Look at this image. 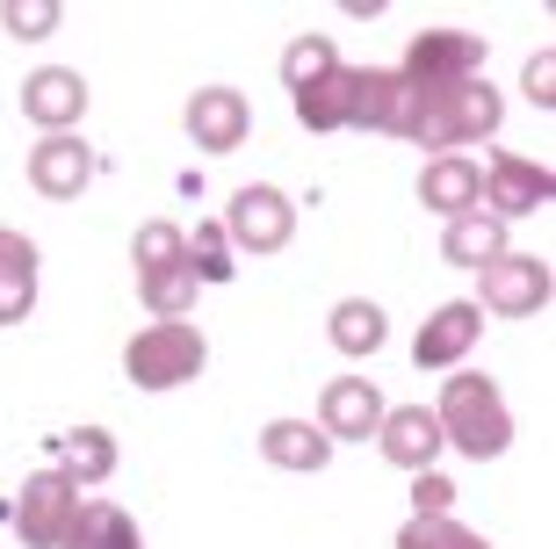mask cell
<instances>
[{
  "label": "cell",
  "instance_id": "obj_1",
  "mask_svg": "<svg viewBox=\"0 0 556 549\" xmlns=\"http://www.w3.org/2000/svg\"><path fill=\"white\" fill-rule=\"evenodd\" d=\"M498 123H506V102H498V87L477 73V80H455V87H405V95H397L391 138H413L419 152H463V145L492 138Z\"/></svg>",
  "mask_w": 556,
  "mask_h": 549
},
{
  "label": "cell",
  "instance_id": "obj_2",
  "mask_svg": "<svg viewBox=\"0 0 556 549\" xmlns=\"http://www.w3.org/2000/svg\"><path fill=\"white\" fill-rule=\"evenodd\" d=\"M433 420H441V448H463L470 463H492V456L514 448V412H506L498 384L477 376V369H455L448 384H441Z\"/></svg>",
  "mask_w": 556,
  "mask_h": 549
},
{
  "label": "cell",
  "instance_id": "obj_3",
  "mask_svg": "<svg viewBox=\"0 0 556 549\" xmlns=\"http://www.w3.org/2000/svg\"><path fill=\"white\" fill-rule=\"evenodd\" d=\"M203 362H210V340L188 319H160V326H144L124 347V376L138 390H181L203 376Z\"/></svg>",
  "mask_w": 556,
  "mask_h": 549
},
{
  "label": "cell",
  "instance_id": "obj_4",
  "mask_svg": "<svg viewBox=\"0 0 556 549\" xmlns=\"http://www.w3.org/2000/svg\"><path fill=\"white\" fill-rule=\"evenodd\" d=\"M217 224H225V239L239 246V253H282V246L296 239V203H289L275 182H253V188L231 196V210Z\"/></svg>",
  "mask_w": 556,
  "mask_h": 549
},
{
  "label": "cell",
  "instance_id": "obj_5",
  "mask_svg": "<svg viewBox=\"0 0 556 549\" xmlns=\"http://www.w3.org/2000/svg\"><path fill=\"white\" fill-rule=\"evenodd\" d=\"M477 73H484V37H470V29H419L405 43V65H397L405 87H455Z\"/></svg>",
  "mask_w": 556,
  "mask_h": 549
},
{
  "label": "cell",
  "instance_id": "obj_6",
  "mask_svg": "<svg viewBox=\"0 0 556 549\" xmlns=\"http://www.w3.org/2000/svg\"><path fill=\"white\" fill-rule=\"evenodd\" d=\"M556 196V174L542 160H520V152H498L492 166H484V196H477V210L498 224H514V217H535V210H549Z\"/></svg>",
  "mask_w": 556,
  "mask_h": 549
},
{
  "label": "cell",
  "instance_id": "obj_7",
  "mask_svg": "<svg viewBox=\"0 0 556 549\" xmlns=\"http://www.w3.org/2000/svg\"><path fill=\"white\" fill-rule=\"evenodd\" d=\"M73 513H80V485H73V477H59V470L22 477V491H15V535L29 549H59V535L73 528Z\"/></svg>",
  "mask_w": 556,
  "mask_h": 549
},
{
  "label": "cell",
  "instance_id": "obj_8",
  "mask_svg": "<svg viewBox=\"0 0 556 549\" xmlns=\"http://www.w3.org/2000/svg\"><path fill=\"white\" fill-rule=\"evenodd\" d=\"M484 304L477 311H498V319H535V311H549V261H535V253H498L484 275Z\"/></svg>",
  "mask_w": 556,
  "mask_h": 549
},
{
  "label": "cell",
  "instance_id": "obj_9",
  "mask_svg": "<svg viewBox=\"0 0 556 549\" xmlns=\"http://www.w3.org/2000/svg\"><path fill=\"white\" fill-rule=\"evenodd\" d=\"M22 116L37 123L43 138L80 130V116H87V80L73 73V65H37V73L22 80Z\"/></svg>",
  "mask_w": 556,
  "mask_h": 549
},
{
  "label": "cell",
  "instance_id": "obj_10",
  "mask_svg": "<svg viewBox=\"0 0 556 549\" xmlns=\"http://www.w3.org/2000/svg\"><path fill=\"white\" fill-rule=\"evenodd\" d=\"M94 145L80 138V130H59V138H43L37 152H29V188H37L43 203H73L87 182H94Z\"/></svg>",
  "mask_w": 556,
  "mask_h": 549
},
{
  "label": "cell",
  "instance_id": "obj_11",
  "mask_svg": "<svg viewBox=\"0 0 556 549\" xmlns=\"http://www.w3.org/2000/svg\"><path fill=\"white\" fill-rule=\"evenodd\" d=\"M318 427H326V441H376V427H383V390L362 384V376H332L326 390H318Z\"/></svg>",
  "mask_w": 556,
  "mask_h": 549
},
{
  "label": "cell",
  "instance_id": "obj_12",
  "mask_svg": "<svg viewBox=\"0 0 556 549\" xmlns=\"http://www.w3.org/2000/svg\"><path fill=\"white\" fill-rule=\"evenodd\" d=\"M188 138L203 145V152H239L253 130V109L239 87H203V95H188Z\"/></svg>",
  "mask_w": 556,
  "mask_h": 549
},
{
  "label": "cell",
  "instance_id": "obj_13",
  "mask_svg": "<svg viewBox=\"0 0 556 549\" xmlns=\"http://www.w3.org/2000/svg\"><path fill=\"white\" fill-rule=\"evenodd\" d=\"M376 448H383L397 470H413V477L433 470V456H441V420H433V405H383Z\"/></svg>",
  "mask_w": 556,
  "mask_h": 549
},
{
  "label": "cell",
  "instance_id": "obj_14",
  "mask_svg": "<svg viewBox=\"0 0 556 549\" xmlns=\"http://www.w3.org/2000/svg\"><path fill=\"white\" fill-rule=\"evenodd\" d=\"M477 333H484V311H477V304H441L427 326H419L413 362H419V369H455V362L477 347Z\"/></svg>",
  "mask_w": 556,
  "mask_h": 549
},
{
  "label": "cell",
  "instance_id": "obj_15",
  "mask_svg": "<svg viewBox=\"0 0 556 549\" xmlns=\"http://www.w3.org/2000/svg\"><path fill=\"white\" fill-rule=\"evenodd\" d=\"M477 196H484V174H477L470 152H433V160L419 166V203L441 210V217H463V210H477Z\"/></svg>",
  "mask_w": 556,
  "mask_h": 549
},
{
  "label": "cell",
  "instance_id": "obj_16",
  "mask_svg": "<svg viewBox=\"0 0 556 549\" xmlns=\"http://www.w3.org/2000/svg\"><path fill=\"white\" fill-rule=\"evenodd\" d=\"M261 456H268L275 470H326L332 463V441H326V427L318 420H268L261 427Z\"/></svg>",
  "mask_w": 556,
  "mask_h": 549
},
{
  "label": "cell",
  "instance_id": "obj_17",
  "mask_svg": "<svg viewBox=\"0 0 556 549\" xmlns=\"http://www.w3.org/2000/svg\"><path fill=\"white\" fill-rule=\"evenodd\" d=\"M397 95H405V80H397L391 65H348V123H362V130H391L397 123Z\"/></svg>",
  "mask_w": 556,
  "mask_h": 549
},
{
  "label": "cell",
  "instance_id": "obj_18",
  "mask_svg": "<svg viewBox=\"0 0 556 549\" xmlns=\"http://www.w3.org/2000/svg\"><path fill=\"white\" fill-rule=\"evenodd\" d=\"M441 253H448V267L484 275V267L506 253V224L484 217V210H463V217H448V232H441Z\"/></svg>",
  "mask_w": 556,
  "mask_h": 549
},
{
  "label": "cell",
  "instance_id": "obj_19",
  "mask_svg": "<svg viewBox=\"0 0 556 549\" xmlns=\"http://www.w3.org/2000/svg\"><path fill=\"white\" fill-rule=\"evenodd\" d=\"M59 477H73V485H102L109 470H116V434L109 427H73V434H59Z\"/></svg>",
  "mask_w": 556,
  "mask_h": 549
},
{
  "label": "cell",
  "instance_id": "obj_20",
  "mask_svg": "<svg viewBox=\"0 0 556 549\" xmlns=\"http://www.w3.org/2000/svg\"><path fill=\"white\" fill-rule=\"evenodd\" d=\"M130 513L109 507V499H80V513H73V528L59 535V549H124L130 542Z\"/></svg>",
  "mask_w": 556,
  "mask_h": 549
},
{
  "label": "cell",
  "instance_id": "obj_21",
  "mask_svg": "<svg viewBox=\"0 0 556 549\" xmlns=\"http://www.w3.org/2000/svg\"><path fill=\"white\" fill-rule=\"evenodd\" d=\"M383 340H391V319H383V304H369V297L332 304V347H340V354H376Z\"/></svg>",
  "mask_w": 556,
  "mask_h": 549
},
{
  "label": "cell",
  "instance_id": "obj_22",
  "mask_svg": "<svg viewBox=\"0 0 556 549\" xmlns=\"http://www.w3.org/2000/svg\"><path fill=\"white\" fill-rule=\"evenodd\" d=\"M332 73H340L332 37H289V51H282V87H289V95H304V87L332 80Z\"/></svg>",
  "mask_w": 556,
  "mask_h": 549
},
{
  "label": "cell",
  "instance_id": "obj_23",
  "mask_svg": "<svg viewBox=\"0 0 556 549\" xmlns=\"http://www.w3.org/2000/svg\"><path fill=\"white\" fill-rule=\"evenodd\" d=\"M289 102H296V123H304V130H318V138H326V130H348V65H340L332 80L304 87V95H289Z\"/></svg>",
  "mask_w": 556,
  "mask_h": 549
},
{
  "label": "cell",
  "instance_id": "obj_24",
  "mask_svg": "<svg viewBox=\"0 0 556 549\" xmlns=\"http://www.w3.org/2000/svg\"><path fill=\"white\" fill-rule=\"evenodd\" d=\"M188 275H195V289L239 275V267H231V239H225V224H217V217H203L195 232H188Z\"/></svg>",
  "mask_w": 556,
  "mask_h": 549
},
{
  "label": "cell",
  "instance_id": "obj_25",
  "mask_svg": "<svg viewBox=\"0 0 556 549\" xmlns=\"http://www.w3.org/2000/svg\"><path fill=\"white\" fill-rule=\"evenodd\" d=\"M397 549H492L477 528H463L455 513H413L405 528H397Z\"/></svg>",
  "mask_w": 556,
  "mask_h": 549
},
{
  "label": "cell",
  "instance_id": "obj_26",
  "mask_svg": "<svg viewBox=\"0 0 556 549\" xmlns=\"http://www.w3.org/2000/svg\"><path fill=\"white\" fill-rule=\"evenodd\" d=\"M130 261H138V275H160V267H188V232L181 224H138V239H130Z\"/></svg>",
  "mask_w": 556,
  "mask_h": 549
},
{
  "label": "cell",
  "instance_id": "obj_27",
  "mask_svg": "<svg viewBox=\"0 0 556 549\" xmlns=\"http://www.w3.org/2000/svg\"><path fill=\"white\" fill-rule=\"evenodd\" d=\"M138 297L152 319H188L195 311V275L188 267H160V275H138Z\"/></svg>",
  "mask_w": 556,
  "mask_h": 549
},
{
  "label": "cell",
  "instance_id": "obj_28",
  "mask_svg": "<svg viewBox=\"0 0 556 549\" xmlns=\"http://www.w3.org/2000/svg\"><path fill=\"white\" fill-rule=\"evenodd\" d=\"M0 29L15 43L51 37V29H59V0H8V8H0Z\"/></svg>",
  "mask_w": 556,
  "mask_h": 549
},
{
  "label": "cell",
  "instance_id": "obj_29",
  "mask_svg": "<svg viewBox=\"0 0 556 549\" xmlns=\"http://www.w3.org/2000/svg\"><path fill=\"white\" fill-rule=\"evenodd\" d=\"M37 311V275H0V326H22Z\"/></svg>",
  "mask_w": 556,
  "mask_h": 549
},
{
  "label": "cell",
  "instance_id": "obj_30",
  "mask_svg": "<svg viewBox=\"0 0 556 549\" xmlns=\"http://www.w3.org/2000/svg\"><path fill=\"white\" fill-rule=\"evenodd\" d=\"M520 87H528V102H535V109H556V51H535L528 73H520Z\"/></svg>",
  "mask_w": 556,
  "mask_h": 549
},
{
  "label": "cell",
  "instance_id": "obj_31",
  "mask_svg": "<svg viewBox=\"0 0 556 549\" xmlns=\"http://www.w3.org/2000/svg\"><path fill=\"white\" fill-rule=\"evenodd\" d=\"M0 275H37V239L0 224Z\"/></svg>",
  "mask_w": 556,
  "mask_h": 549
},
{
  "label": "cell",
  "instance_id": "obj_32",
  "mask_svg": "<svg viewBox=\"0 0 556 549\" xmlns=\"http://www.w3.org/2000/svg\"><path fill=\"white\" fill-rule=\"evenodd\" d=\"M448 507H455V485L441 470H419L413 477V513H448Z\"/></svg>",
  "mask_w": 556,
  "mask_h": 549
},
{
  "label": "cell",
  "instance_id": "obj_33",
  "mask_svg": "<svg viewBox=\"0 0 556 549\" xmlns=\"http://www.w3.org/2000/svg\"><path fill=\"white\" fill-rule=\"evenodd\" d=\"M124 549H138V535H130V542H124Z\"/></svg>",
  "mask_w": 556,
  "mask_h": 549
}]
</instances>
